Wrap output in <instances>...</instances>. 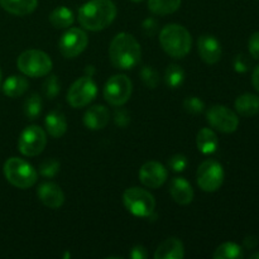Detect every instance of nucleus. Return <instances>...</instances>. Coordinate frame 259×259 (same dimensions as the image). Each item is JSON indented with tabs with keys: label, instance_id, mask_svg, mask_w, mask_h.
Returning a JSON list of instances; mask_svg holds the SVG:
<instances>
[{
	"label": "nucleus",
	"instance_id": "1",
	"mask_svg": "<svg viewBox=\"0 0 259 259\" xmlns=\"http://www.w3.org/2000/svg\"><path fill=\"white\" fill-rule=\"evenodd\" d=\"M115 17L116 7L111 0H89L78 9V22L91 32L105 29Z\"/></svg>",
	"mask_w": 259,
	"mask_h": 259
},
{
	"label": "nucleus",
	"instance_id": "2",
	"mask_svg": "<svg viewBox=\"0 0 259 259\" xmlns=\"http://www.w3.org/2000/svg\"><path fill=\"white\" fill-rule=\"evenodd\" d=\"M141 45L129 33H119L109 47V57L115 68L132 70L141 61Z\"/></svg>",
	"mask_w": 259,
	"mask_h": 259
},
{
	"label": "nucleus",
	"instance_id": "3",
	"mask_svg": "<svg viewBox=\"0 0 259 259\" xmlns=\"http://www.w3.org/2000/svg\"><path fill=\"white\" fill-rule=\"evenodd\" d=\"M159 43L167 55L184 58L191 51V34L180 24H168L159 33Z\"/></svg>",
	"mask_w": 259,
	"mask_h": 259
},
{
	"label": "nucleus",
	"instance_id": "4",
	"mask_svg": "<svg viewBox=\"0 0 259 259\" xmlns=\"http://www.w3.org/2000/svg\"><path fill=\"white\" fill-rule=\"evenodd\" d=\"M5 179L18 189H29L37 182V171L22 158L12 157L4 163Z\"/></svg>",
	"mask_w": 259,
	"mask_h": 259
},
{
	"label": "nucleus",
	"instance_id": "5",
	"mask_svg": "<svg viewBox=\"0 0 259 259\" xmlns=\"http://www.w3.org/2000/svg\"><path fill=\"white\" fill-rule=\"evenodd\" d=\"M17 66L25 76L43 77L52 70V60L43 51L28 50L18 57Z\"/></svg>",
	"mask_w": 259,
	"mask_h": 259
},
{
	"label": "nucleus",
	"instance_id": "6",
	"mask_svg": "<svg viewBox=\"0 0 259 259\" xmlns=\"http://www.w3.org/2000/svg\"><path fill=\"white\" fill-rule=\"evenodd\" d=\"M123 202L126 210L138 218H151L156 209V200L153 195L139 187L125 190L123 195Z\"/></svg>",
	"mask_w": 259,
	"mask_h": 259
},
{
	"label": "nucleus",
	"instance_id": "7",
	"mask_svg": "<svg viewBox=\"0 0 259 259\" xmlns=\"http://www.w3.org/2000/svg\"><path fill=\"white\" fill-rule=\"evenodd\" d=\"M197 185L205 192H215L224 182V169L218 161L206 159L197 168Z\"/></svg>",
	"mask_w": 259,
	"mask_h": 259
},
{
	"label": "nucleus",
	"instance_id": "8",
	"mask_svg": "<svg viewBox=\"0 0 259 259\" xmlns=\"http://www.w3.org/2000/svg\"><path fill=\"white\" fill-rule=\"evenodd\" d=\"M47 144L46 132L38 125L27 126L18 141V148L23 156L35 157L43 152Z\"/></svg>",
	"mask_w": 259,
	"mask_h": 259
},
{
	"label": "nucleus",
	"instance_id": "9",
	"mask_svg": "<svg viewBox=\"0 0 259 259\" xmlns=\"http://www.w3.org/2000/svg\"><path fill=\"white\" fill-rule=\"evenodd\" d=\"M132 81L125 75H115L109 78L104 88V98L110 105L121 106L132 95Z\"/></svg>",
	"mask_w": 259,
	"mask_h": 259
},
{
	"label": "nucleus",
	"instance_id": "10",
	"mask_svg": "<svg viewBox=\"0 0 259 259\" xmlns=\"http://www.w3.org/2000/svg\"><path fill=\"white\" fill-rule=\"evenodd\" d=\"M98 88L90 76H83L71 85L67 94V101L72 108H83L95 99Z\"/></svg>",
	"mask_w": 259,
	"mask_h": 259
},
{
	"label": "nucleus",
	"instance_id": "11",
	"mask_svg": "<svg viewBox=\"0 0 259 259\" xmlns=\"http://www.w3.org/2000/svg\"><path fill=\"white\" fill-rule=\"evenodd\" d=\"M89 45L88 34L80 28H71L63 33L58 42V48L63 57L75 58L86 50Z\"/></svg>",
	"mask_w": 259,
	"mask_h": 259
},
{
	"label": "nucleus",
	"instance_id": "12",
	"mask_svg": "<svg viewBox=\"0 0 259 259\" xmlns=\"http://www.w3.org/2000/svg\"><path fill=\"white\" fill-rule=\"evenodd\" d=\"M207 121L212 128L222 133H233L239 125L237 114L224 105H214L206 113Z\"/></svg>",
	"mask_w": 259,
	"mask_h": 259
},
{
	"label": "nucleus",
	"instance_id": "13",
	"mask_svg": "<svg viewBox=\"0 0 259 259\" xmlns=\"http://www.w3.org/2000/svg\"><path fill=\"white\" fill-rule=\"evenodd\" d=\"M168 172L166 167L156 161H149L142 166L139 171V180L149 189H158L167 181Z\"/></svg>",
	"mask_w": 259,
	"mask_h": 259
},
{
	"label": "nucleus",
	"instance_id": "14",
	"mask_svg": "<svg viewBox=\"0 0 259 259\" xmlns=\"http://www.w3.org/2000/svg\"><path fill=\"white\" fill-rule=\"evenodd\" d=\"M197 50H199L201 60L209 65L219 62L220 57H222V46L214 35H201L197 40Z\"/></svg>",
	"mask_w": 259,
	"mask_h": 259
},
{
	"label": "nucleus",
	"instance_id": "15",
	"mask_svg": "<svg viewBox=\"0 0 259 259\" xmlns=\"http://www.w3.org/2000/svg\"><path fill=\"white\" fill-rule=\"evenodd\" d=\"M38 199L42 201L45 206L50 209H58L65 202V194L58 185L53 182H43L38 186Z\"/></svg>",
	"mask_w": 259,
	"mask_h": 259
},
{
	"label": "nucleus",
	"instance_id": "16",
	"mask_svg": "<svg viewBox=\"0 0 259 259\" xmlns=\"http://www.w3.org/2000/svg\"><path fill=\"white\" fill-rule=\"evenodd\" d=\"M110 113L104 105H94L83 115V124L90 131H100L109 124Z\"/></svg>",
	"mask_w": 259,
	"mask_h": 259
},
{
	"label": "nucleus",
	"instance_id": "17",
	"mask_svg": "<svg viewBox=\"0 0 259 259\" xmlns=\"http://www.w3.org/2000/svg\"><path fill=\"white\" fill-rule=\"evenodd\" d=\"M169 194L180 205H189L194 200V190L191 185L182 177H175L169 184Z\"/></svg>",
	"mask_w": 259,
	"mask_h": 259
},
{
	"label": "nucleus",
	"instance_id": "18",
	"mask_svg": "<svg viewBox=\"0 0 259 259\" xmlns=\"http://www.w3.org/2000/svg\"><path fill=\"white\" fill-rule=\"evenodd\" d=\"M185 257L184 244L177 238H168L159 244L154 253L156 259H182Z\"/></svg>",
	"mask_w": 259,
	"mask_h": 259
},
{
	"label": "nucleus",
	"instance_id": "19",
	"mask_svg": "<svg viewBox=\"0 0 259 259\" xmlns=\"http://www.w3.org/2000/svg\"><path fill=\"white\" fill-rule=\"evenodd\" d=\"M0 7L10 14L23 17L37 9L38 0H0Z\"/></svg>",
	"mask_w": 259,
	"mask_h": 259
},
{
	"label": "nucleus",
	"instance_id": "20",
	"mask_svg": "<svg viewBox=\"0 0 259 259\" xmlns=\"http://www.w3.org/2000/svg\"><path fill=\"white\" fill-rule=\"evenodd\" d=\"M46 131L53 138H61L67 131V120L61 111L53 110L46 116Z\"/></svg>",
	"mask_w": 259,
	"mask_h": 259
},
{
	"label": "nucleus",
	"instance_id": "21",
	"mask_svg": "<svg viewBox=\"0 0 259 259\" xmlns=\"http://www.w3.org/2000/svg\"><path fill=\"white\" fill-rule=\"evenodd\" d=\"M235 110L243 116H254L259 113V96L254 94H243L235 100Z\"/></svg>",
	"mask_w": 259,
	"mask_h": 259
},
{
	"label": "nucleus",
	"instance_id": "22",
	"mask_svg": "<svg viewBox=\"0 0 259 259\" xmlns=\"http://www.w3.org/2000/svg\"><path fill=\"white\" fill-rule=\"evenodd\" d=\"M196 144L201 153L211 154L217 151L218 146H219V141H218V137L214 131L209 128H202L197 133Z\"/></svg>",
	"mask_w": 259,
	"mask_h": 259
},
{
	"label": "nucleus",
	"instance_id": "23",
	"mask_svg": "<svg viewBox=\"0 0 259 259\" xmlns=\"http://www.w3.org/2000/svg\"><path fill=\"white\" fill-rule=\"evenodd\" d=\"M28 80L23 76H10L3 83V91L9 98H18L28 90Z\"/></svg>",
	"mask_w": 259,
	"mask_h": 259
},
{
	"label": "nucleus",
	"instance_id": "24",
	"mask_svg": "<svg viewBox=\"0 0 259 259\" xmlns=\"http://www.w3.org/2000/svg\"><path fill=\"white\" fill-rule=\"evenodd\" d=\"M75 17L73 13L66 7H58L50 14V23L55 28L58 29H65L72 25Z\"/></svg>",
	"mask_w": 259,
	"mask_h": 259
},
{
	"label": "nucleus",
	"instance_id": "25",
	"mask_svg": "<svg viewBox=\"0 0 259 259\" xmlns=\"http://www.w3.org/2000/svg\"><path fill=\"white\" fill-rule=\"evenodd\" d=\"M180 7L181 0H148V9L157 15L172 14Z\"/></svg>",
	"mask_w": 259,
	"mask_h": 259
},
{
	"label": "nucleus",
	"instance_id": "26",
	"mask_svg": "<svg viewBox=\"0 0 259 259\" xmlns=\"http://www.w3.org/2000/svg\"><path fill=\"white\" fill-rule=\"evenodd\" d=\"M212 257L215 259H238L243 257L242 248L232 242L223 243L215 249Z\"/></svg>",
	"mask_w": 259,
	"mask_h": 259
},
{
	"label": "nucleus",
	"instance_id": "27",
	"mask_svg": "<svg viewBox=\"0 0 259 259\" xmlns=\"http://www.w3.org/2000/svg\"><path fill=\"white\" fill-rule=\"evenodd\" d=\"M164 81L166 85L171 89H177L184 83L185 81V71L179 65H169L164 73Z\"/></svg>",
	"mask_w": 259,
	"mask_h": 259
},
{
	"label": "nucleus",
	"instance_id": "28",
	"mask_svg": "<svg viewBox=\"0 0 259 259\" xmlns=\"http://www.w3.org/2000/svg\"><path fill=\"white\" fill-rule=\"evenodd\" d=\"M42 111V99L38 94H32L24 101V114L29 120H34L40 115Z\"/></svg>",
	"mask_w": 259,
	"mask_h": 259
},
{
	"label": "nucleus",
	"instance_id": "29",
	"mask_svg": "<svg viewBox=\"0 0 259 259\" xmlns=\"http://www.w3.org/2000/svg\"><path fill=\"white\" fill-rule=\"evenodd\" d=\"M61 82L57 76L51 75L43 82V93L47 99H55L60 94Z\"/></svg>",
	"mask_w": 259,
	"mask_h": 259
},
{
	"label": "nucleus",
	"instance_id": "30",
	"mask_svg": "<svg viewBox=\"0 0 259 259\" xmlns=\"http://www.w3.org/2000/svg\"><path fill=\"white\" fill-rule=\"evenodd\" d=\"M141 77L144 85L149 89H156L159 83V75L151 66H144L141 71Z\"/></svg>",
	"mask_w": 259,
	"mask_h": 259
},
{
	"label": "nucleus",
	"instance_id": "31",
	"mask_svg": "<svg viewBox=\"0 0 259 259\" xmlns=\"http://www.w3.org/2000/svg\"><path fill=\"white\" fill-rule=\"evenodd\" d=\"M39 172L45 177H55L60 172V162L55 158L46 159L40 163Z\"/></svg>",
	"mask_w": 259,
	"mask_h": 259
},
{
	"label": "nucleus",
	"instance_id": "32",
	"mask_svg": "<svg viewBox=\"0 0 259 259\" xmlns=\"http://www.w3.org/2000/svg\"><path fill=\"white\" fill-rule=\"evenodd\" d=\"M205 108V104L201 99L195 98V96H191V98L185 99L184 101V109L189 114H200L202 113Z\"/></svg>",
	"mask_w": 259,
	"mask_h": 259
},
{
	"label": "nucleus",
	"instance_id": "33",
	"mask_svg": "<svg viewBox=\"0 0 259 259\" xmlns=\"http://www.w3.org/2000/svg\"><path fill=\"white\" fill-rule=\"evenodd\" d=\"M187 164H189V161H187L186 156H184V154H174V156L168 159V167L174 172L185 171Z\"/></svg>",
	"mask_w": 259,
	"mask_h": 259
},
{
	"label": "nucleus",
	"instance_id": "34",
	"mask_svg": "<svg viewBox=\"0 0 259 259\" xmlns=\"http://www.w3.org/2000/svg\"><path fill=\"white\" fill-rule=\"evenodd\" d=\"M114 120L115 124L120 128H125L129 123H131V114L126 109L119 108L115 110V115H114Z\"/></svg>",
	"mask_w": 259,
	"mask_h": 259
},
{
	"label": "nucleus",
	"instance_id": "35",
	"mask_svg": "<svg viewBox=\"0 0 259 259\" xmlns=\"http://www.w3.org/2000/svg\"><path fill=\"white\" fill-rule=\"evenodd\" d=\"M248 47H249V52L252 57L255 58V60H259V32L253 33L252 37L249 38Z\"/></svg>",
	"mask_w": 259,
	"mask_h": 259
},
{
	"label": "nucleus",
	"instance_id": "36",
	"mask_svg": "<svg viewBox=\"0 0 259 259\" xmlns=\"http://www.w3.org/2000/svg\"><path fill=\"white\" fill-rule=\"evenodd\" d=\"M157 27H158V24H157V22L153 18H147V19L142 23V30H143L144 34L148 35V37H151V35H153L154 33L157 32Z\"/></svg>",
	"mask_w": 259,
	"mask_h": 259
},
{
	"label": "nucleus",
	"instance_id": "37",
	"mask_svg": "<svg viewBox=\"0 0 259 259\" xmlns=\"http://www.w3.org/2000/svg\"><path fill=\"white\" fill-rule=\"evenodd\" d=\"M129 255H131L132 259H146L148 257L146 248L142 247V245H136V247L132 249L131 254Z\"/></svg>",
	"mask_w": 259,
	"mask_h": 259
},
{
	"label": "nucleus",
	"instance_id": "38",
	"mask_svg": "<svg viewBox=\"0 0 259 259\" xmlns=\"http://www.w3.org/2000/svg\"><path fill=\"white\" fill-rule=\"evenodd\" d=\"M235 70L239 72H244L247 70V62H244V56H238L234 61Z\"/></svg>",
	"mask_w": 259,
	"mask_h": 259
},
{
	"label": "nucleus",
	"instance_id": "39",
	"mask_svg": "<svg viewBox=\"0 0 259 259\" xmlns=\"http://www.w3.org/2000/svg\"><path fill=\"white\" fill-rule=\"evenodd\" d=\"M252 82H253V86H254L255 90L259 93V66H257V67L254 68V71H253Z\"/></svg>",
	"mask_w": 259,
	"mask_h": 259
},
{
	"label": "nucleus",
	"instance_id": "40",
	"mask_svg": "<svg viewBox=\"0 0 259 259\" xmlns=\"http://www.w3.org/2000/svg\"><path fill=\"white\" fill-rule=\"evenodd\" d=\"M250 258H252V259H257V258H259V253H255V254H252V255H250Z\"/></svg>",
	"mask_w": 259,
	"mask_h": 259
},
{
	"label": "nucleus",
	"instance_id": "41",
	"mask_svg": "<svg viewBox=\"0 0 259 259\" xmlns=\"http://www.w3.org/2000/svg\"><path fill=\"white\" fill-rule=\"evenodd\" d=\"M131 2H133V3H139V2H143V0H131Z\"/></svg>",
	"mask_w": 259,
	"mask_h": 259
},
{
	"label": "nucleus",
	"instance_id": "42",
	"mask_svg": "<svg viewBox=\"0 0 259 259\" xmlns=\"http://www.w3.org/2000/svg\"><path fill=\"white\" fill-rule=\"evenodd\" d=\"M0 85H2V73H0Z\"/></svg>",
	"mask_w": 259,
	"mask_h": 259
}]
</instances>
